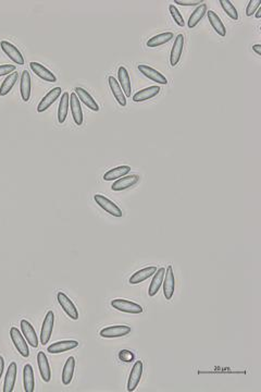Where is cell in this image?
I'll list each match as a JSON object with an SVG mask.
<instances>
[{"label":"cell","instance_id":"obj_24","mask_svg":"<svg viewBox=\"0 0 261 392\" xmlns=\"http://www.w3.org/2000/svg\"><path fill=\"white\" fill-rule=\"evenodd\" d=\"M118 78H119V84L120 86H122V90L124 95L127 97H130V93H132V86H130V79L128 70L123 65L119 68L118 70Z\"/></svg>","mask_w":261,"mask_h":392},{"label":"cell","instance_id":"obj_12","mask_svg":"<svg viewBox=\"0 0 261 392\" xmlns=\"http://www.w3.org/2000/svg\"><path fill=\"white\" fill-rule=\"evenodd\" d=\"M184 48V36L183 34H179L174 39V44L171 49V54H170V63L172 67H175L179 62L181 56H182Z\"/></svg>","mask_w":261,"mask_h":392},{"label":"cell","instance_id":"obj_1","mask_svg":"<svg viewBox=\"0 0 261 392\" xmlns=\"http://www.w3.org/2000/svg\"><path fill=\"white\" fill-rule=\"evenodd\" d=\"M94 199L100 207H102L104 212H107L109 215L113 216V217L120 218L122 217V210L119 207L117 204H114L112 200H110L108 197L102 194H95Z\"/></svg>","mask_w":261,"mask_h":392},{"label":"cell","instance_id":"obj_20","mask_svg":"<svg viewBox=\"0 0 261 392\" xmlns=\"http://www.w3.org/2000/svg\"><path fill=\"white\" fill-rule=\"evenodd\" d=\"M17 373H18V365H17V363L12 362V363L9 365L7 374H6V378H4L3 392H12L13 391L14 385H16Z\"/></svg>","mask_w":261,"mask_h":392},{"label":"cell","instance_id":"obj_37","mask_svg":"<svg viewBox=\"0 0 261 392\" xmlns=\"http://www.w3.org/2000/svg\"><path fill=\"white\" fill-rule=\"evenodd\" d=\"M260 3H261L260 0H250L247 4V8H246V16L252 17L260 7Z\"/></svg>","mask_w":261,"mask_h":392},{"label":"cell","instance_id":"obj_42","mask_svg":"<svg viewBox=\"0 0 261 392\" xmlns=\"http://www.w3.org/2000/svg\"><path fill=\"white\" fill-rule=\"evenodd\" d=\"M253 50L254 52L258 55V56H260L261 55V45H259V44H257V45H254L253 46Z\"/></svg>","mask_w":261,"mask_h":392},{"label":"cell","instance_id":"obj_28","mask_svg":"<svg viewBox=\"0 0 261 392\" xmlns=\"http://www.w3.org/2000/svg\"><path fill=\"white\" fill-rule=\"evenodd\" d=\"M23 383H24V391L25 392H33L35 389V377L32 365L26 364L23 369Z\"/></svg>","mask_w":261,"mask_h":392},{"label":"cell","instance_id":"obj_19","mask_svg":"<svg viewBox=\"0 0 261 392\" xmlns=\"http://www.w3.org/2000/svg\"><path fill=\"white\" fill-rule=\"evenodd\" d=\"M37 364L39 373L45 383H49L52 379V370H50V366L48 363V359L46 354L44 352H39L37 354Z\"/></svg>","mask_w":261,"mask_h":392},{"label":"cell","instance_id":"obj_10","mask_svg":"<svg viewBox=\"0 0 261 392\" xmlns=\"http://www.w3.org/2000/svg\"><path fill=\"white\" fill-rule=\"evenodd\" d=\"M164 281H163V294L167 300H171L174 294V288H175V279H174V273L172 266H168L167 270L164 274Z\"/></svg>","mask_w":261,"mask_h":392},{"label":"cell","instance_id":"obj_30","mask_svg":"<svg viewBox=\"0 0 261 392\" xmlns=\"http://www.w3.org/2000/svg\"><path fill=\"white\" fill-rule=\"evenodd\" d=\"M69 104H70V95L68 92H64L61 95L59 107H58V121L59 123H63L68 117L69 112Z\"/></svg>","mask_w":261,"mask_h":392},{"label":"cell","instance_id":"obj_13","mask_svg":"<svg viewBox=\"0 0 261 392\" xmlns=\"http://www.w3.org/2000/svg\"><path fill=\"white\" fill-rule=\"evenodd\" d=\"M74 93L77 94L78 98L81 100V102L86 106L87 108H89L90 110H93V112H99V106L98 104L96 103V100L93 98L92 95H90L86 89H84L83 87H75L74 88Z\"/></svg>","mask_w":261,"mask_h":392},{"label":"cell","instance_id":"obj_14","mask_svg":"<svg viewBox=\"0 0 261 392\" xmlns=\"http://www.w3.org/2000/svg\"><path fill=\"white\" fill-rule=\"evenodd\" d=\"M21 330L23 333L24 338L26 339L27 343L33 346V348L36 349L38 346V338H37V335H36V331H35L34 327L28 323L26 319H23L21 320Z\"/></svg>","mask_w":261,"mask_h":392},{"label":"cell","instance_id":"obj_41","mask_svg":"<svg viewBox=\"0 0 261 392\" xmlns=\"http://www.w3.org/2000/svg\"><path fill=\"white\" fill-rule=\"evenodd\" d=\"M3 369H4V360L2 356H0V379H1Z\"/></svg>","mask_w":261,"mask_h":392},{"label":"cell","instance_id":"obj_38","mask_svg":"<svg viewBox=\"0 0 261 392\" xmlns=\"http://www.w3.org/2000/svg\"><path fill=\"white\" fill-rule=\"evenodd\" d=\"M119 359L122 362H125V363H130V362L134 360V354L129 350H122L119 353Z\"/></svg>","mask_w":261,"mask_h":392},{"label":"cell","instance_id":"obj_34","mask_svg":"<svg viewBox=\"0 0 261 392\" xmlns=\"http://www.w3.org/2000/svg\"><path fill=\"white\" fill-rule=\"evenodd\" d=\"M18 79H19L18 72L14 71L11 74H9L8 77L4 79L1 86H0V96H6V95L9 94V92H11V89L18 82Z\"/></svg>","mask_w":261,"mask_h":392},{"label":"cell","instance_id":"obj_16","mask_svg":"<svg viewBox=\"0 0 261 392\" xmlns=\"http://www.w3.org/2000/svg\"><path fill=\"white\" fill-rule=\"evenodd\" d=\"M70 107H71V112L74 122L79 127V125L83 124V112H82L81 103H79V99L78 98L75 93H72L70 95Z\"/></svg>","mask_w":261,"mask_h":392},{"label":"cell","instance_id":"obj_8","mask_svg":"<svg viewBox=\"0 0 261 392\" xmlns=\"http://www.w3.org/2000/svg\"><path fill=\"white\" fill-rule=\"evenodd\" d=\"M61 92L62 89L61 87H54L52 90H49V92L45 95V96L42 98L41 102H39L38 106H37V112H46V110L52 106V105L56 102V100L61 96Z\"/></svg>","mask_w":261,"mask_h":392},{"label":"cell","instance_id":"obj_3","mask_svg":"<svg viewBox=\"0 0 261 392\" xmlns=\"http://www.w3.org/2000/svg\"><path fill=\"white\" fill-rule=\"evenodd\" d=\"M10 336H11L12 342L14 346H16V349L18 350L19 353L21 354L23 358H28L29 350L26 344V341H25L24 336L21 335V333H20V330L17 328V327H12V328L10 329Z\"/></svg>","mask_w":261,"mask_h":392},{"label":"cell","instance_id":"obj_23","mask_svg":"<svg viewBox=\"0 0 261 392\" xmlns=\"http://www.w3.org/2000/svg\"><path fill=\"white\" fill-rule=\"evenodd\" d=\"M108 83H109L110 89H111L113 96H114L115 100H117V102L119 103V105H121L122 107L127 106V97H125L123 90H122L121 86H120L119 82L117 81V80H115V78L109 77L108 78Z\"/></svg>","mask_w":261,"mask_h":392},{"label":"cell","instance_id":"obj_11","mask_svg":"<svg viewBox=\"0 0 261 392\" xmlns=\"http://www.w3.org/2000/svg\"><path fill=\"white\" fill-rule=\"evenodd\" d=\"M142 374H143V362L138 361L133 365V368L130 370L128 383V391L132 392L137 388L140 378H142Z\"/></svg>","mask_w":261,"mask_h":392},{"label":"cell","instance_id":"obj_35","mask_svg":"<svg viewBox=\"0 0 261 392\" xmlns=\"http://www.w3.org/2000/svg\"><path fill=\"white\" fill-rule=\"evenodd\" d=\"M220 4L222 9L224 10V12L228 14V16L232 20H238V12L236 8H235L234 4L230 1V0H220Z\"/></svg>","mask_w":261,"mask_h":392},{"label":"cell","instance_id":"obj_18","mask_svg":"<svg viewBox=\"0 0 261 392\" xmlns=\"http://www.w3.org/2000/svg\"><path fill=\"white\" fill-rule=\"evenodd\" d=\"M78 341L74 340L59 341V342L50 344L47 348V351L52 354H59V353H63V352L73 350L75 348H78Z\"/></svg>","mask_w":261,"mask_h":392},{"label":"cell","instance_id":"obj_15","mask_svg":"<svg viewBox=\"0 0 261 392\" xmlns=\"http://www.w3.org/2000/svg\"><path fill=\"white\" fill-rule=\"evenodd\" d=\"M29 67H31L32 71L37 75L38 78L43 79L44 81L46 82H50V83H54L57 82V77L54 75L50 70H48L46 67H44L43 64L38 63V62H31L29 63Z\"/></svg>","mask_w":261,"mask_h":392},{"label":"cell","instance_id":"obj_7","mask_svg":"<svg viewBox=\"0 0 261 392\" xmlns=\"http://www.w3.org/2000/svg\"><path fill=\"white\" fill-rule=\"evenodd\" d=\"M0 47H1L2 52L6 54L14 63H17L19 65L24 64V58L22 56L21 52H20V50L16 46H14L13 44L9 43L7 41H1L0 42Z\"/></svg>","mask_w":261,"mask_h":392},{"label":"cell","instance_id":"obj_22","mask_svg":"<svg viewBox=\"0 0 261 392\" xmlns=\"http://www.w3.org/2000/svg\"><path fill=\"white\" fill-rule=\"evenodd\" d=\"M159 93H160V87L157 86V85H154V86H149V87H146L144 89H140L139 92L135 93L133 95V102H135V103L145 102V100L152 99L155 96H157Z\"/></svg>","mask_w":261,"mask_h":392},{"label":"cell","instance_id":"obj_5","mask_svg":"<svg viewBox=\"0 0 261 392\" xmlns=\"http://www.w3.org/2000/svg\"><path fill=\"white\" fill-rule=\"evenodd\" d=\"M53 324H54V314L52 310H49L46 314V317L44 319V323L41 330V342L42 344H47L49 342L50 338H52V334L53 330Z\"/></svg>","mask_w":261,"mask_h":392},{"label":"cell","instance_id":"obj_25","mask_svg":"<svg viewBox=\"0 0 261 392\" xmlns=\"http://www.w3.org/2000/svg\"><path fill=\"white\" fill-rule=\"evenodd\" d=\"M31 75L24 70L21 74V83H20V92H21V97L25 103H27L31 97Z\"/></svg>","mask_w":261,"mask_h":392},{"label":"cell","instance_id":"obj_31","mask_svg":"<svg viewBox=\"0 0 261 392\" xmlns=\"http://www.w3.org/2000/svg\"><path fill=\"white\" fill-rule=\"evenodd\" d=\"M171 39H173V33L171 32H165L156 35V36L148 39L146 45L148 48H156L158 46H161L163 44L169 43Z\"/></svg>","mask_w":261,"mask_h":392},{"label":"cell","instance_id":"obj_43","mask_svg":"<svg viewBox=\"0 0 261 392\" xmlns=\"http://www.w3.org/2000/svg\"><path fill=\"white\" fill-rule=\"evenodd\" d=\"M255 13H256V18H257V19H260V17H261V7H259V8H258V10H257V11H256Z\"/></svg>","mask_w":261,"mask_h":392},{"label":"cell","instance_id":"obj_21","mask_svg":"<svg viewBox=\"0 0 261 392\" xmlns=\"http://www.w3.org/2000/svg\"><path fill=\"white\" fill-rule=\"evenodd\" d=\"M156 271H157V267H156V266H148V267H146V268L140 269V270L136 271L134 275L130 276V284L142 283L143 281L147 280L148 278L152 277Z\"/></svg>","mask_w":261,"mask_h":392},{"label":"cell","instance_id":"obj_26","mask_svg":"<svg viewBox=\"0 0 261 392\" xmlns=\"http://www.w3.org/2000/svg\"><path fill=\"white\" fill-rule=\"evenodd\" d=\"M207 16H208L209 22H210V24H211V27L213 28L214 31L217 32L220 36L224 37L225 35H227V28H225L222 20H221L218 14L214 11H212V10H209V11H207Z\"/></svg>","mask_w":261,"mask_h":392},{"label":"cell","instance_id":"obj_27","mask_svg":"<svg viewBox=\"0 0 261 392\" xmlns=\"http://www.w3.org/2000/svg\"><path fill=\"white\" fill-rule=\"evenodd\" d=\"M164 274H165V268H163V267L159 268L154 274V278L152 280V283H150L149 290H148V295L149 296H155L156 294L158 293L160 286H161V284L163 282Z\"/></svg>","mask_w":261,"mask_h":392},{"label":"cell","instance_id":"obj_39","mask_svg":"<svg viewBox=\"0 0 261 392\" xmlns=\"http://www.w3.org/2000/svg\"><path fill=\"white\" fill-rule=\"evenodd\" d=\"M17 67L12 64H2L0 65V77H3V75H9L12 72L16 71Z\"/></svg>","mask_w":261,"mask_h":392},{"label":"cell","instance_id":"obj_29","mask_svg":"<svg viewBox=\"0 0 261 392\" xmlns=\"http://www.w3.org/2000/svg\"><path fill=\"white\" fill-rule=\"evenodd\" d=\"M74 368H75V359L73 356H70V358L67 360L64 364V367L62 370V384L68 386L71 384L72 378H73V374H74Z\"/></svg>","mask_w":261,"mask_h":392},{"label":"cell","instance_id":"obj_6","mask_svg":"<svg viewBox=\"0 0 261 392\" xmlns=\"http://www.w3.org/2000/svg\"><path fill=\"white\" fill-rule=\"evenodd\" d=\"M130 333V327L129 326H110V327H106V328H104L100 330V336H103V338H108V339H111V338H120V336H128Z\"/></svg>","mask_w":261,"mask_h":392},{"label":"cell","instance_id":"obj_17","mask_svg":"<svg viewBox=\"0 0 261 392\" xmlns=\"http://www.w3.org/2000/svg\"><path fill=\"white\" fill-rule=\"evenodd\" d=\"M139 181V177L137 174H130V175H124V177L118 179L115 182L112 184V191H123L132 188L133 185L136 184Z\"/></svg>","mask_w":261,"mask_h":392},{"label":"cell","instance_id":"obj_2","mask_svg":"<svg viewBox=\"0 0 261 392\" xmlns=\"http://www.w3.org/2000/svg\"><path fill=\"white\" fill-rule=\"evenodd\" d=\"M111 306L114 309L123 311V313H129V314L143 313V308L139 304L123 299H115L111 301Z\"/></svg>","mask_w":261,"mask_h":392},{"label":"cell","instance_id":"obj_32","mask_svg":"<svg viewBox=\"0 0 261 392\" xmlns=\"http://www.w3.org/2000/svg\"><path fill=\"white\" fill-rule=\"evenodd\" d=\"M130 171V166H120V167L110 169L109 171L104 174V181H113L124 177Z\"/></svg>","mask_w":261,"mask_h":392},{"label":"cell","instance_id":"obj_36","mask_svg":"<svg viewBox=\"0 0 261 392\" xmlns=\"http://www.w3.org/2000/svg\"><path fill=\"white\" fill-rule=\"evenodd\" d=\"M169 11H170V13H171V17H172V19L174 20V22L177 23L179 27H184L185 25V22H184V19H183V16L182 14L180 13V11L178 10V8L174 6V4H170L169 6Z\"/></svg>","mask_w":261,"mask_h":392},{"label":"cell","instance_id":"obj_9","mask_svg":"<svg viewBox=\"0 0 261 392\" xmlns=\"http://www.w3.org/2000/svg\"><path fill=\"white\" fill-rule=\"evenodd\" d=\"M138 70H139L140 73L145 75V77L148 78L149 80H152V81H154L156 83L163 84V85L168 84L167 78H165L161 72L157 71V70L152 68V67H149V65L139 64L138 65Z\"/></svg>","mask_w":261,"mask_h":392},{"label":"cell","instance_id":"obj_4","mask_svg":"<svg viewBox=\"0 0 261 392\" xmlns=\"http://www.w3.org/2000/svg\"><path fill=\"white\" fill-rule=\"evenodd\" d=\"M57 299H58V302H59L60 306H61V308L64 310V313L67 314L71 319L78 320V310L77 309V308H75V305L72 301L68 298L67 294H64L63 292H59L57 295Z\"/></svg>","mask_w":261,"mask_h":392},{"label":"cell","instance_id":"obj_40","mask_svg":"<svg viewBox=\"0 0 261 392\" xmlns=\"http://www.w3.org/2000/svg\"><path fill=\"white\" fill-rule=\"evenodd\" d=\"M203 2V0H175V3L181 6H199Z\"/></svg>","mask_w":261,"mask_h":392},{"label":"cell","instance_id":"obj_33","mask_svg":"<svg viewBox=\"0 0 261 392\" xmlns=\"http://www.w3.org/2000/svg\"><path fill=\"white\" fill-rule=\"evenodd\" d=\"M207 9H208L207 4L202 3V4H199V6L194 10L193 13H192V16H190L189 19H188V28H195L196 25H197L200 22V20H203V18L205 17V14L207 13Z\"/></svg>","mask_w":261,"mask_h":392}]
</instances>
